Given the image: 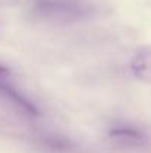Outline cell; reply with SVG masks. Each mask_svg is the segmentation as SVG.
<instances>
[{"label":"cell","mask_w":151,"mask_h":153,"mask_svg":"<svg viewBox=\"0 0 151 153\" xmlns=\"http://www.w3.org/2000/svg\"><path fill=\"white\" fill-rule=\"evenodd\" d=\"M30 15L50 25H70L91 19L95 7L86 0H31Z\"/></svg>","instance_id":"obj_1"},{"label":"cell","mask_w":151,"mask_h":153,"mask_svg":"<svg viewBox=\"0 0 151 153\" xmlns=\"http://www.w3.org/2000/svg\"><path fill=\"white\" fill-rule=\"evenodd\" d=\"M108 135L113 141H116L124 147L141 149V147L148 146L147 132L142 128L127 123V122H116L114 125H111L108 129Z\"/></svg>","instance_id":"obj_2"},{"label":"cell","mask_w":151,"mask_h":153,"mask_svg":"<svg viewBox=\"0 0 151 153\" xmlns=\"http://www.w3.org/2000/svg\"><path fill=\"white\" fill-rule=\"evenodd\" d=\"M0 95L6 100L7 102H10L19 113H22L24 116L28 117H37L40 114L37 105L31 101L25 94H22L18 88H15L10 80H3L0 82Z\"/></svg>","instance_id":"obj_3"},{"label":"cell","mask_w":151,"mask_h":153,"mask_svg":"<svg viewBox=\"0 0 151 153\" xmlns=\"http://www.w3.org/2000/svg\"><path fill=\"white\" fill-rule=\"evenodd\" d=\"M130 71L138 80L148 82L150 76V52L147 46L139 48L130 59Z\"/></svg>","instance_id":"obj_4"},{"label":"cell","mask_w":151,"mask_h":153,"mask_svg":"<svg viewBox=\"0 0 151 153\" xmlns=\"http://www.w3.org/2000/svg\"><path fill=\"white\" fill-rule=\"evenodd\" d=\"M10 76H12L10 68L6 67V65H3V64H0V82H3V80H9Z\"/></svg>","instance_id":"obj_5"}]
</instances>
